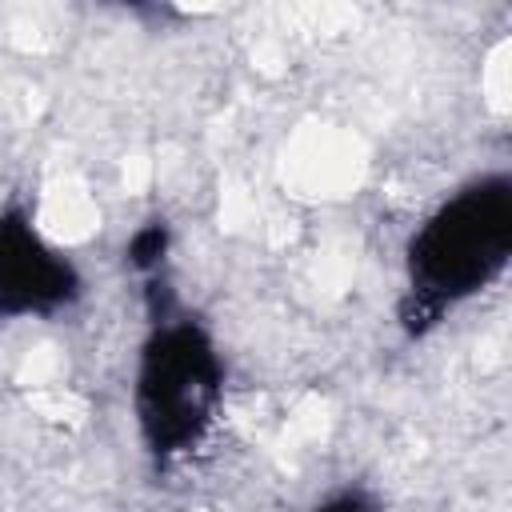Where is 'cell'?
I'll use <instances>...</instances> for the list:
<instances>
[{
  "label": "cell",
  "instance_id": "5",
  "mask_svg": "<svg viewBox=\"0 0 512 512\" xmlns=\"http://www.w3.org/2000/svg\"><path fill=\"white\" fill-rule=\"evenodd\" d=\"M308 512H380V508H376V500H372L368 492L352 488V492H336V496H328L324 504H316V508H308Z\"/></svg>",
  "mask_w": 512,
  "mask_h": 512
},
{
  "label": "cell",
  "instance_id": "2",
  "mask_svg": "<svg viewBox=\"0 0 512 512\" xmlns=\"http://www.w3.org/2000/svg\"><path fill=\"white\" fill-rule=\"evenodd\" d=\"M224 392V368L208 332L192 320L156 324L136 372V420L148 452L168 460L192 448Z\"/></svg>",
  "mask_w": 512,
  "mask_h": 512
},
{
  "label": "cell",
  "instance_id": "4",
  "mask_svg": "<svg viewBox=\"0 0 512 512\" xmlns=\"http://www.w3.org/2000/svg\"><path fill=\"white\" fill-rule=\"evenodd\" d=\"M168 224L164 220H148L132 240H128V264L136 272H156L168 256Z\"/></svg>",
  "mask_w": 512,
  "mask_h": 512
},
{
  "label": "cell",
  "instance_id": "3",
  "mask_svg": "<svg viewBox=\"0 0 512 512\" xmlns=\"http://www.w3.org/2000/svg\"><path fill=\"white\" fill-rule=\"evenodd\" d=\"M76 296L80 272L44 244L28 212H0V316H52Z\"/></svg>",
  "mask_w": 512,
  "mask_h": 512
},
{
  "label": "cell",
  "instance_id": "1",
  "mask_svg": "<svg viewBox=\"0 0 512 512\" xmlns=\"http://www.w3.org/2000/svg\"><path fill=\"white\" fill-rule=\"evenodd\" d=\"M512 256V180L484 176L444 200L408 244V300L400 320L412 336L444 308L488 288Z\"/></svg>",
  "mask_w": 512,
  "mask_h": 512
}]
</instances>
